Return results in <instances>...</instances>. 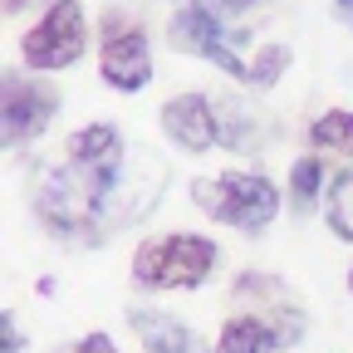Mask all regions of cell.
<instances>
[{"mask_svg": "<svg viewBox=\"0 0 353 353\" xmlns=\"http://www.w3.org/2000/svg\"><path fill=\"white\" fill-rule=\"evenodd\" d=\"M123 138L113 123H88L69 138L64 162L39 182L34 211L64 241H103V211L123 192Z\"/></svg>", "mask_w": 353, "mask_h": 353, "instance_id": "cell-1", "label": "cell"}, {"mask_svg": "<svg viewBox=\"0 0 353 353\" xmlns=\"http://www.w3.org/2000/svg\"><path fill=\"white\" fill-rule=\"evenodd\" d=\"M192 201L226 221V226L245 231V236H260L270 221L280 216V192L270 176L260 172H221V176H201V182H192Z\"/></svg>", "mask_w": 353, "mask_h": 353, "instance_id": "cell-2", "label": "cell"}, {"mask_svg": "<svg viewBox=\"0 0 353 353\" xmlns=\"http://www.w3.org/2000/svg\"><path fill=\"white\" fill-rule=\"evenodd\" d=\"M216 265V245L206 236L176 231L162 241H148L138 255H132V280L148 290H196Z\"/></svg>", "mask_w": 353, "mask_h": 353, "instance_id": "cell-3", "label": "cell"}, {"mask_svg": "<svg viewBox=\"0 0 353 353\" xmlns=\"http://www.w3.org/2000/svg\"><path fill=\"white\" fill-rule=\"evenodd\" d=\"M167 39L176 44V50L201 54L206 64H216V69H226V74L245 79V59L236 54L241 44H245V30H241L236 20H221L216 10H206L201 0H192V6H182V10L172 15Z\"/></svg>", "mask_w": 353, "mask_h": 353, "instance_id": "cell-4", "label": "cell"}, {"mask_svg": "<svg viewBox=\"0 0 353 353\" xmlns=\"http://www.w3.org/2000/svg\"><path fill=\"white\" fill-rule=\"evenodd\" d=\"M88 44V25H83V6L79 0H54L50 10H44V20L20 39V59L39 74L50 69H69Z\"/></svg>", "mask_w": 353, "mask_h": 353, "instance_id": "cell-5", "label": "cell"}, {"mask_svg": "<svg viewBox=\"0 0 353 353\" xmlns=\"http://www.w3.org/2000/svg\"><path fill=\"white\" fill-rule=\"evenodd\" d=\"M59 113V94L39 79H6V148L34 143Z\"/></svg>", "mask_w": 353, "mask_h": 353, "instance_id": "cell-6", "label": "cell"}, {"mask_svg": "<svg viewBox=\"0 0 353 353\" xmlns=\"http://www.w3.org/2000/svg\"><path fill=\"white\" fill-rule=\"evenodd\" d=\"M99 69H103V79H108L113 88H123V94H138V88H148V83H152L148 34H143V30H132V25H108Z\"/></svg>", "mask_w": 353, "mask_h": 353, "instance_id": "cell-7", "label": "cell"}, {"mask_svg": "<svg viewBox=\"0 0 353 353\" xmlns=\"http://www.w3.org/2000/svg\"><path fill=\"white\" fill-rule=\"evenodd\" d=\"M162 132L187 148V152H206L221 143V118H216V103L206 94H176L167 108H162Z\"/></svg>", "mask_w": 353, "mask_h": 353, "instance_id": "cell-8", "label": "cell"}, {"mask_svg": "<svg viewBox=\"0 0 353 353\" xmlns=\"http://www.w3.org/2000/svg\"><path fill=\"white\" fill-rule=\"evenodd\" d=\"M138 339L148 343V353H206L201 339L176 319V314H162V309H128Z\"/></svg>", "mask_w": 353, "mask_h": 353, "instance_id": "cell-9", "label": "cell"}, {"mask_svg": "<svg viewBox=\"0 0 353 353\" xmlns=\"http://www.w3.org/2000/svg\"><path fill=\"white\" fill-rule=\"evenodd\" d=\"M275 348H280V334L260 314L226 319V329H221V339H216V353H275Z\"/></svg>", "mask_w": 353, "mask_h": 353, "instance_id": "cell-10", "label": "cell"}, {"mask_svg": "<svg viewBox=\"0 0 353 353\" xmlns=\"http://www.w3.org/2000/svg\"><path fill=\"white\" fill-rule=\"evenodd\" d=\"M324 221L339 241H353V167L334 172L324 187Z\"/></svg>", "mask_w": 353, "mask_h": 353, "instance_id": "cell-11", "label": "cell"}, {"mask_svg": "<svg viewBox=\"0 0 353 353\" xmlns=\"http://www.w3.org/2000/svg\"><path fill=\"white\" fill-rule=\"evenodd\" d=\"M329 187V176H324V167H319V157H299L294 167H290V206L304 216L309 206H314V196Z\"/></svg>", "mask_w": 353, "mask_h": 353, "instance_id": "cell-12", "label": "cell"}, {"mask_svg": "<svg viewBox=\"0 0 353 353\" xmlns=\"http://www.w3.org/2000/svg\"><path fill=\"white\" fill-rule=\"evenodd\" d=\"M309 138H314V148H324V152L353 157V113L334 108V113L314 118V128H309Z\"/></svg>", "mask_w": 353, "mask_h": 353, "instance_id": "cell-13", "label": "cell"}, {"mask_svg": "<svg viewBox=\"0 0 353 353\" xmlns=\"http://www.w3.org/2000/svg\"><path fill=\"white\" fill-rule=\"evenodd\" d=\"M290 69V50L285 44H265V50L245 64V83H255V88H270L280 74Z\"/></svg>", "mask_w": 353, "mask_h": 353, "instance_id": "cell-14", "label": "cell"}, {"mask_svg": "<svg viewBox=\"0 0 353 353\" xmlns=\"http://www.w3.org/2000/svg\"><path fill=\"white\" fill-rule=\"evenodd\" d=\"M216 118H221V143H226V148H241V152L255 148V128H250V118H245L241 103H221Z\"/></svg>", "mask_w": 353, "mask_h": 353, "instance_id": "cell-15", "label": "cell"}, {"mask_svg": "<svg viewBox=\"0 0 353 353\" xmlns=\"http://www.w3.org/2000/svg\"><path fill=\"white\" fill-rule=\"evenodd\" d=\"M0 334H6V339H0V353H20V324H15L10 309L0 314Z\"/></svg>", "mask_w": 353, "mask_h": 353, "instance_id": "cell-16", "label": "cell"}, {"mask_svg": "<svg viewBox=\"0 0 353 353\" xmlns=\"http://www.w3.org/2000/svg\"><path fill=\"white\" fill-rule=\"evenodd\" d=\"M201 6H206V10H216L221 20H231V15H241V10H250V6H255V0H201Z\"/></svg>", "mask_w": 353, "mask_h": 353, "instance_id": "cell-17", "label": "cell"}, {"mask_svg": "<svg viewBox=\"0 0 353 353\" xmlns=\"http://www.w3.org/2000/svg\"><path fill=\"white\" fill-rule=\"evenodd\" d=\"M79 353H118V348H113V339H108V334H88V339L79 343Z\"/></svg>", "mask_w": 353, "mask_h": 353, "instance_id": "cell-18", "label": "cell"}, {"mask_svg": "<svg viewBox=\"0 0 353 353\" xmlns=\"http://www.w3.org/2000/svg\"><path fill=\"white\" fill-rule=\"evenodd\" d=\"M334 15H339L343 25H353V0H334Z\"/></svg>", "mask_w": 353, "mask_h": 353, "instance_id": "cell-19", "label": "cell"}, {"mask_svg": "<svg viewBox=\"0 0 353 353\" xmlns=\"http://www.w3.org/2000/svg\"><path fill=\"white\" fill-rule=\"evenodd\" d=\"M348 290H353V270H348Z\"/></svg>", "mask_w": 353, "mask_h": 353, "instance_id": "cell-20", "label": "cell"}]
</instances>
